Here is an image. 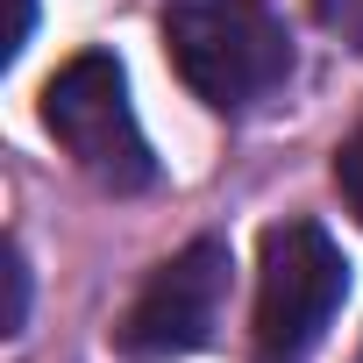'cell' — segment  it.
<instances>
[{
    "instance_id": "1",
    "label": "cell",
    "mask_w": 363,
    "mask_h": 363,
    "mask_svg": "<svg viewBox=\"0 0 363 363\" xmlns=\"http://www.w3.org/2000/svg\"><path fill=\"white\" fill-rule=\"evenodd\" d=\"M171 65L214 114H257L292 86V29L264 0H193L164 22Z\"/></svg>"
},
{
    "instance_id": "2",
    "label": "cell",
    "mask_w": 363,
    "mask_h": 363,
    "mask_svg": "<svg viewBox=\"0 0 363 363\" xmlns=\"http://www.w3.org/2000/svg\"><path fill=\"white\" fill-rule=\"evenodd\" d=\"M349 299V257L320 221H285L264 235L257 264V363H306Z\"/></svg>"
},
{
    "instance_id": "3",
    "label": "cell",
    "mask_w": 363,
    "mask_h": 363,
    "mask_svg": "<svg viewBox=\"0 0 363 363\" xmlns=\"http://www.w3.org/2000/svg\"><path fill=\"white\" fill-rule=\"evenodd\" d=\"M43 128L57 135V150L93 178L100 193H143L157 186V157L143 143V121L128 107V79L107 50L72 57L50 86H43Z\"/></svg>"
},
{
    "instance_id": "4",
    "label": "cell",
    "mask_w": 363,
    "mask_h": 363,
    "mask_svg": "<svg viewBox=\"0 0 363 363\" xmlns=\"http://www.w3.org/2000/svg\"><path fill=\"white\" fill-rule=\"evenodd\" d=\"M228 271H235V257H228L221 235L186 242L171 264H157L150 285L128 299V313L114 328V349L128 363H171V356L207 349L214 328H221V306H228Z\"/></svg>"
},
{
    "instance_id": "5",
    "label": "cell",
    "mask_w": 363,
    "mask_h": 363,
    "mask_svg": "<svg viewBox=\"0 0 363 363\" xmlns=\"http://www.w3.org/2000/svg\"><path fill=\"white\" fill-rule=\"evenodd\" d=\"M313 15H320L328 36H342V43L363 57V0H313Z\"/></svg>"
},
{
    "instance_id": "6",
    "label": "cell",
    "mask_w": 363,
    "mask_h": 363,
    "mask_svg": "<svg viewBox=\"0 0 363 363\" xmlns=\"http://www.w3.org/2000/svg\"><path fill=\"white\" fill-rule=\"evenodd\" d=\"M335 186H342V200H349V214L363 221V128L335 150Z\"/></svg>"
},
{
    "instance_id": "7",
    "label": "cell",
    "mask_w": 363,
    "mask_h": 363,
    "mask_svg": "<svg viewBox=\"0 0 363 363\" xmlns=\"http://www.w3.org/2000/svg\"><path fill=\"white\" fill-rule=\"evenodd\" d=\"M22 320H29V264L22 250H8V335H22Z\"/></svg>"
}]
</instances>
